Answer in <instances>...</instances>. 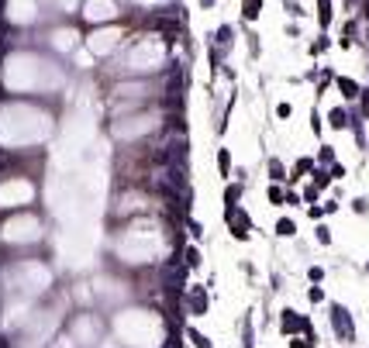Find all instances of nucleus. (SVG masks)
<instances>
[{"mask_svg":"<svg viewBox=\"0 0 369 348\" xmlns=\"http://www.w3.org/2000/svg\"><path fill=\"white\" fill-rule=\"evenodd\" d=\"M217 166H221V173L228 176V169H231V152H228V148H221V152H217Z\"/></svg>","mask_w":369,"mask_h":348,"instance_id":"3","label":"nucleus"},{"mask_svg":"<svg viewBox=\"0 0 369 348\" xmlns=\"http://www.w3.org/2000/svg\"><path fill=\"white\" fill-rule=\"evenodd\" d=\"M276 231H280V235H293V221H280Z\"/></svg>","mask_w":369,"mask_h":348,"instance_id":"11","label":"nucleus"},{"mask_svg":"<svg viewBox=\"0 0 369 348\" xmlns=\"http://www.w3.org/2000/svg\"><path fill=\"white\" fill-rule=\"evenodd\" d=\"M259 11H263V0H242V17L245 21H255Z\"/></svg>","mask_w":369,"mask_h":348,"instance_id":"1","label":"nucleus"},{"mask_svg":"<svg viewBox=\"0 0 369 348\" xmlns=\"http://www.w3.org/2000/svg\"><path fill=\"white\" fill-rule=\"evenodd\" d=\"M328 183H331V179H328V176H324V173H317V176H314V186H317V190H324V186H328Z\"/></svg>","mask_w":369,"mask_h":348,"instance_id":"13","label":"nucleus"},{"mask_svg":"<svg viewBox=\"0 0 369 348\" xmlns=\"http://www.w3.org/2000/svg\"><path fill=\"white\" fill-rule=\"evenodd\" d=\"M187 265H190V269L200 265V252H197V248H187Z\"/></svg>","mask_w":369,"mask_h":348,"instance_id":"7","label":"nucleus"},{"mask_svg":"<svg viewBox=\"0 0 369 348\" xmlns=\"http://www.w3.org/2000/svg\"><path fill=\"white\" fill-rule=\"evenodd\" d=\"M331 124L342 128V124H345V110H331Z\"/></svg>","mask_w":369,"mask_h":348,"instance_id":"10","label":"nucleus"},{"mask_svg":"<svg viewBox=\"0 0 369 348\" xmlns=\"http://www.w3.org/2000/svg\"><path fill=\"white\" fill-rule=\"evenodd\" d=\"M204 307H207V300H204V290H193V311L200 314Z\"/></svg>","mask_w":369,"mask_h":348,"instance_id":"5","label":"nucleus"},{"mask_svg":"<svg viewBox=\"0 0 369 348\" xmlns=\"http://www.w3.org/2000/svg\"><path fill=\"white\" fill-rule=\"evenodd\" d=\"M269 200H283V190L280 186H269Z\"/></svg>","mask_w":369,"mask_h":348,"instance_id":"14","label":"nucleus"},{"mask_svg":"<svg viewBox=\"0 0 369 348\" xmlns=\"http://www.w3.org/2000/svg\"><path fill=\"white\" fill-rule=\"evenodd\" d=\"M317 159H321V162H335V148H331V145H324V148L317 152Z\"/></svg>","mask_w":369,"mask_h":348,"instance_id":"6","label":"nucleus"},{"mask_svg":"<svg viewBox=\"0 0 369 348\" xmlns=\"http://www.w3.org/2000/svg\"><path fill=\"white\" fill-rule=\"evenodd\" d=\"M338 87H342V93H345V97H349V100H352V97H355V93H359V87H355V83H352V80H338Z\"/></svg>","mask_w":369,"mask_h":348,"instance_id":"4","label":"nucleus"},{"mask_svg":"<svg viewBox=\"0 0 369 348\" xmlns=\"http://www.w3.org/2000/svg\"><path fill=\"white\" fill-rule=\"evenodd\" d=\"M317 242H321V245L331 242V231H328V227H317Z\"/></svg>","mask_w":369,"mask_h":348,"instance_id":"12","label":"nucleus"},{"mask_svg":"<svg viewBox=\"0 0 369 348\" xmlns=\"http://www.w3.org/2000/svg\"><path fill=\"white\" fill-rule=\"evenodd\" d=\"M269 176H273V179H283V166H280L276 159H269Z\"/></svg>","mask_w":369,"mask_h":348,"instance_id":"9","label":"nucleus"},{"mask_svg":"<svg viewBox=\"0 0 369 348\" xmlns=\"http://www.w3.org/2000/svg\"><path fill=\"white\" fill-rule=\"evenodd\" d=\"M200 7H214V0H200Z\"/></svg>","mask_w":369,"mask_h":348,"instance_id":"16","label":"nucleus"},{"mask_svg":"<svg viewBox=\"0 0 369 348\" xmlns=\"http://www.w3.org/2000/svg\"><path fill=\"white\" fill-rule=\"evenodd\" d=\"M317 24L321 28L331 24V0H317Z\"/></svg>","mask_w":369,"mask_h":348,"instance_id":"2","label":"nucleus"},{"mask_svg":"<svg viewBox=\"0 0 369 348\" xmlns=\"http://www.w3.org/2000/svg\"><path fill=\"white\" fill-rule=\"evenodd\" d=\"M311 169H314V162H311V159H297V169H293V173L300 176V173H311Z\"/></svg>","mask_w":369,"mask_h":348,"instance_id":"8","label":"nucleus"},{"mask_svg":"<svg viewBox=\"0 0 369 348\" xmlns=\"http://www.w3.org/2000/svg\"><path fill=\"white\" fill-rule=\"evenodd\" d=\"M290 348H311V341H300V338H293V341H290Z\"/></svg>","mask_w":369,"mask_h":348,"instance_id":"15","label":"nucleus"}]
</instances>
